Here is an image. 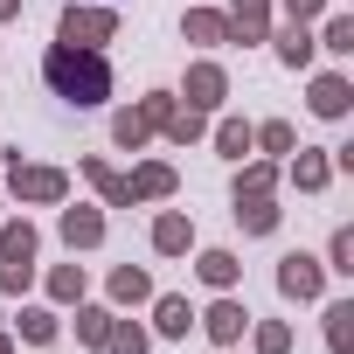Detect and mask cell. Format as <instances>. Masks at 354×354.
Segmentation results:
<instances>
[{
	"label": "cell",
	"mask_w": 354,
	"mask_h": 354,
	"mask_svg": "<svg viewBox=\"0 0 354 354\" xmlns=\"http://www.w3.org/2000/svg\"><path fill=\"white\" fill-rule=\"evenodd\" d=\"M42 77H49V91L70 97V104H104V97H111L104 56H97V49H77V42H56V49L42 56Z\"/></svg>",
	"instance_id": "obj_1"
},
{
	"label": "cell",
	"mask_w": 354,
	"mask_h": 354,
	"mask_svg": "<svg viewBox=\"0 0 354 354\" xmlns=\"http://www.w3.org/2000/svg\"><path fill=\"white\" fill-rule=\"evenodd\" d=\"M35 278V230H0V292H21Z\"/></svg>",
	"instance_id": "obj_2"
},
{
	"label": "cell",
	"mask_w": 354,
	"mask_h": 354,
	"mask_svg": "<svg viewBox=\"0 0 354 354\" xmlns=\"http://www.w3.org/2000/svg\"><path fill=\"white\" fill-rule=\"evenodd\" d=\"M111 28H118V15H111V8H70V15H63V42H77V49L104 42Z\"/></svg>",
	"instance_id": "obj_3"
},
{
	"label": "cell",
	"mask_w": 354,
	"mask_h": 354,
	"mask_svg": "<svg viewBox=\"0 0 354 354\" xmlns=\"http://www.w3.org/2000/svg\"><path fill=\"white\" fill-rule=\"evenodd\" d=\"M15 195H28V202H56V195H63V174H56V167H21V160H15Z\"/></svg>",
	"instance_id": "obj_4"
},
{
	"label": "cell",
	"mask_w": 354,
	"mask_h": 354,
	"mask_svg": "<svg viewBox=\"0 0 354 354\" xmlns=\"http://www.w3.org/2000/svg\"><path fill=\"white\" fill-rule=\"evenodd\" d=\"M278 292H285V299H313V292H319V264H313V257H285V264H278Z\"/></svg>",
	"instance_id": "obj_5"
},
{
	"label": "cell",
	"mask_w": 354,
	"mask_h": 354,
	"mask_svg": "<svg viewBox=\"0 0 354 354\" xmlns=\"http://www.w3.org/2000/svg\"><path fill=\"white\" fill-rule=\"evenodd\" d=\"M63 236H70V250H91V243L104 236V216H97V209H70V216H63Z\"/></svg>",
	"instance_id": "obj_6"
},
{
	"label": "cell",
	"mask_w": 354,
	"mask_h": 354,
	"mask_svg": "<svg viewBox=\"0 0 354 354\" xmlns=\"http://www.w3.org/2000/svg\"><path fill=\"white\" fill-rule=\"evenodd\" d=\"M347 97H354V91H347V77H319V84H313V111H319V118H340V111H347Z\"/></svg>",
	"instance_id": "obj_7"
},
{
	"label": "cell",
	"mask_w": 354,
	"mask_h": 354,
	"mask_svg": "<svg viewBox=\"0 0 354 354\" xmlns=\"http://www.w3.org/2000/svg\"><path fill=\"white\" fill-rule=\"evenodd\" d=\"M216 97H223V70H216V63H202V70L188 77V104H195V111H209Z\"/></svg>",
	"instance_id": "obj_8"
},
{
	"label": "cell",
	"mask_w": 354,
	"mask_h": 354,
	"mask_svg": "<svg viewBox=\"0 0 354 354\" xmlns=\"http://www.w3.org/2000/svg\"><path fill=\"white\" fill-rule=\"evenodd\" d=\"M236 223H243L250 236H264V230H278V209H271L264 195H243V202H236Z\"/></svg>",
	"instance_id": "obj_9"
},
{
	"label": "cell",
	"mask_w": 354,
	"mask_h": 354,
	"mask_svg": "<svg viewBox=\"0 0 354 354\" xmlns=\"http://www.w3.org/2000/svg\"><path fill=\"white\" fill-rule=\"evenodd\" d=\"M243 319H250V313H243V306H236V299H223V306H209V333H216V340H223V347H230V340H236V333H243Z\"/></svg>",
	"instance_id": "obj_10"
},
{
	"label": "cell",
	"mask_w": 354,
	"mask_h": 354,
	"mask_svg": "<svg viewBox=\"0 0 354 354\" xmlns=\"http://www.w3.org/2000/svg\"><path fill=\"white\" fill-rule=\"evenodd\" d=\"M188 236H195L188 216H160V223H153V250H167V257H174V250H188Z\"/></svg>",
	"instance_id": "obj_11"
},
{
	"label": "cell",
	"mask_w": 354,
	"mask_h": 354,
	"mask_svg": "<svg viewBox=\"0 0 354 354\" xmlns=\"http://www.w3.org/2000/svg\"><path fill=\"white\" fill-rule=\"evenodd\" d=\"M125 188H132V202H146V195H167V188H174V167H139Z\"/></svg>",
	"instance_id": "obj_12"
},
{
	"label": "cell",
	"mask_w": 354,
	"mask_h": 354,
	"mask_svg": "<svg viewBox=\"0 0 354 354\" xmlns=\"http://www.w3.org/2000/svg\"><path fill=\"white\" fill-rule=\"evenodd\" d=\"M84 174H91V181H97V188H104V202H111V209H125V202H132V188H125V181H118V174H111V167H104V160H84Z\"/></svg>",
	"instance_id": "obj_13"
},
{
	"label": "cell",
	"mask_w": 354,
	"mask_h": 354,
	"mask_svg": "<svg viewBox=\"0 0 354 354\" xmlns=\"http://www.w3.org/2000/svg\"><path fill=\"white\" fill-rule=\"evenodd\" d=\"M230 35H243V42H257V35H264V0H236V21H230Z\"/></svg>",
	"instance_id": "obj_14"
},
{
	"label": "cell",
	"mask_w": 354,
	"mask_h": 354,
	"mask_svg": "<svg viewBox=\"0 0 354 354\" xmlns=\"http://www.w3.org/2000/svg\"><path fill=\"white\" fill-rule=\"evenodd\" d=\"M146 132H153V111H118V146H146Z\"/></svg>",
	"instance_id": "obj_15"
},
{
	"label": "cell",
	"mask_w": 354,
	"mask_h": 354,
	"mask_svg": "<svg viewBox=\"0 0 354 354\" xmlns=\"http://www.w3.org/2000/svg\"><path fill=\"white\" fill-rule=\"evenodd\" d=\"M326 340H333V354L354 347V306H333V313H326Z\"/></svg>",
	"instance_id": "obj_16"
},
{
	"label": "cell",
	"mask_w": 354,
	"mask_h": 354,
	"mask_svg": "<svg viewBox=\"0 0 354 354\" xmlns=\"http://www.w3.org/2000/svg\"><path fill=\"white\" fill-rule=\"evenodd\" d=\"M223 35H230L223 15H188V42H223Z\"/></svg>",
	"instance_id": "obj_17"
},
{
	"label": "cell",
	"mask_w": 354,
	"mask_h": 354,
	"mask_svg": "<svg viewBox=\"0 0 354 354\" xmlns=\"http://www.w3.org/2000/svg\"><path fill=\"white\" fill-rule=\"evenodd\" d=\"M216 146H223L230 160H243V153H250V125H243V118H230V125L216 132Z\"/></svg>",
	"instance_id": "obj_18"
},
{
	"label": "cell",
	"mask_w": 354,
	"mask_h": 354,
	"mask_svg": "<svg viewBox=\"0 0 354 354\" xmlns=\"http://www.w3.org/2000/svg\"><path fill=\"white\" fill-rule=\"evenodd\" d=\"M202 278H209V285H236V257H230V250H209V257H202Z\"/></svg>",
	"instance_id": "obj_19"
},
{
	"label": "cell",
	"mask_w": 354,
	"mask_h": 354,
	"mask_svg": "<svg viewBox=\"0 0 354 354\" xmlns=\"http://www.w3.org/2000/svg\"><path fill=\"white\" fill-rule=\"evenodd\" d=\"M278 56H285L292 70H299V63H313V35H306V28H292V35L278 42Z\"/></svg>",
	"instance_id": "obj_20"
},
{
	"label": "cell",
	"mask_w": 354,
	"mask_h": 354,
	"mask_svg": "<svg viewBox=\"0 0 354 354\" xmlns=\"http://www.w3.org/2000/svg\"><path fill=\"white\" fill-rule=\"evenodd\" d=\"M160 333H188V299H160Z\"/></svg>",
	"instance_id": "obj_21"
},
{
	"label": "cell",
	"mask_w": 354,
	"mask_h": 354,
	"mask_svg": "<svg viewBox=\"0 0 354 354\" xmlns=\"http://www.w3.org/2000/svg\"><path fill=\"white\" fill-rule=\"evenodd\" d=\"M292 174H299V188H326V160H319V153H299Z\"/></svg>",
	"instance_id": "obj_22"
},
{
	"label": "cell",
	"mask_w": 354,
	"mask_h": 354,
	"mask_svg": "<svg viewBox=\"0 0 354 354\" xmlns=\"http://www.w3.org/2000/svg\"><path fill=\"white\" fill-rule=\"evenodd\" d=\"M111 299H146V271H132V264H125V271L111 278Z\"/></svg>",
	"instance_id": "obj_23"
},
{
	"label": "cell",
	"mask_w": 354,
	"mask_h": 354,
	"mask_svg": "<svg viewBox=\"0 0 354 354\" xmlns=\"http://www.w3.org/2000/svg\"><path fill=\"white\" fill-rule=\"evenodd\" d=\"M104 340H111V354H146V333L139 326H111Z\"/></svg>",
	"instance_id": "obj_24"
},
{
	"label": "cell",
	"mask_w": 354,
	"mask_h": 354,
	"mask_svg": "<svg viewBox=\"0 0 354 354\" xmlns=\"http://www.w3.org/2000/svg\"><path fill=\"white\" fill-rule=\"evenodd\" d=\"M326 49H333V56H347V49H354V21H347V15H340V21H326Z\"/></svg>",
	"instance_id": "obj_25"
},
{
	"label": "cell",
	"mask_w": 354,
	"mask_h": 354,
	"mask_svg": "<svg viewBox=\"0 0 354 354\" xmlns=\"http://www.w3.org/2000/svg\"><path fill=\"white\" fill-rule=\"evenodd\" d=\"M21 333L28 340H56V313H21Z\"/></svg>",
	"instance_id": "obj_26"
},
{
	"label": "cell",
	"mask_w": 354,
	"mask_h": 354,
	"mask_svg": "<svg viewBox=\"0 0 354 354\" xmlns=\"http://www.w3.org/2000/svg\"><path fill=\"white\" fill-rule=\"evenodd\" d=\"M77 333H84V340H104V333H111V313H97V306L77 313Z\"/></svg>",
	"instance_id": "obj_27"
},
{
	"label": "cell",
	"mask_w": 354,
	"mask_h": 354,
	"mask_svg": "<svg viewBox=\"0 0 354 354\" xmlns=\"http://www.w3.org/2000/svg\"><path fill=\"white\" fill-rule=\"evenodd\" d=\"M250 139H264V146H271V153H292V125H278V118H271V125H264V132H250Z\"/></svg>",
	"instance_id": "obj_28"
},
{
	"label": "cell",
	"mask_w": 354,
	"mask_h": 354,
	"mask_svg": "<svg viewBox=\"0 0 354 354\" xmlns=\"http://www.w3.org/2000/svg\"><path fill=\"white\" fill-rule=\"evenodd\" d=\"M285 347H292L285 326H257V354H285Z\"/></svg>",
	"instance_id": "obj_29"
},
{
	"label": "cell",
	"mask_w": 354,
	"mask_h": 354,
	"mask_svg": "<svg viewBox=\"0 0 354 354\" xmlns=\"http://www.w3.org/2000/svg\"><path fill=\"white\" fill-rule=\"evenodd\" d=\"M333 271H354V230L333 236Z\"/></svg>",
	"instance_id": "obj_30"
},
{
	"label": "cell",
	"mask_w": 354,
	"mask_h": 354,
	"mask_svg": "<svg viewBox=\"0 0 354 354\" xmlns=\"http://www.w3.org/2000/svg\"><path fill=\"white\" fill-rule=\"evenodd\" d=\"M49 292H56V299H77V292H84V271H56Z\"/></svg>",
	"instance_id": "obj_31"
},
{
	"label": "cell",
	"mask_w": 354,
	"mask_h": 354,
	"mask_svg": "<svg viewBox=\"0 0 354 354\" xmlns=\"http://www.w3.org/2000/svg\"><path fill=\"white\" fill-rule=\"evenodd\" d=\"M264 188H271V167H250V174H243V188H236V202H243V195H264Z\"/></svg>",
	"instance_id": "obj_32"
},
{
	"label": "cell",
	"mask_w": 354,
	"mask_h": 354,
	"mask_svg": "<svg viewBox=\"0 0 354 354\" xmlns=\"http://www.w3.org/2000/svg\"><path fill=\"white\" fill-rule=\"evenodd\" d=\"M292 15H299V21H306V15H319V0H292Z\"/></svg>",
	"instance_id": "obj_33"
},
{
	"label": "cell",
	"mask_w": 354,
	"mask_h": 354,
	"mask_svg": "<svg viewBox=\"0 0 354 354\" xmlns=\"http://www.w3.org/2000/svg\"><path fill=\"white\" fill-rule=\"evenodd\" d=\"M15 8H21V0H0V21H8V15H15Z\"/></svg>",
	"instance_id": "obj_34"
},
{
	"label": "cell",
	"mask_w": 354,
	"mask_h": 354,
	"mask_svg": "<svg viewBox=\"0 0 354 354\" xmlns=\"http://www.w3.org/2000/svg\"><path fill=\"white\" fill-rule=\"evenodd\" d=\"M0 354H8V340H0Z\"/></svg>",
	"instance_id": "obj_35"
}]
</instances>
